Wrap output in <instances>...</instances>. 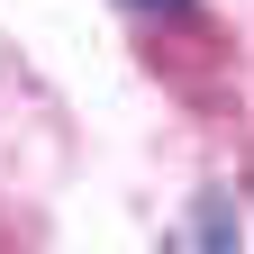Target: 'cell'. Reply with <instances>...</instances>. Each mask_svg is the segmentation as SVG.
I'll return each mask as SVG.
<instances>
[{"mask_svg":"<svg viewBox=\"0 0 254 254\" xmlns=\"http://www.w3.org/2000/svg\"><path fill=\"white\" fill-rule=\"evenodd\" d=\"M127 9H136V18H154V27H200V0H127Z\"/></svg>","mask_w":254,"mask_h":254,"instance_id":"6da1fadb","label":"cell"}]
</instances>
